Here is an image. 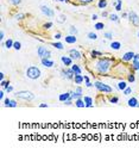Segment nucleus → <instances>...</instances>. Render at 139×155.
Returning <instances> with one entry per match:
<instances>
[{"instance_id":"nucleus-1","label":"nucleus","mask_w":139,"mask_h":155,"mask_svg":"<svg viewBox=\"0 0 139 155\" xmlns=\"http://www.w3.org/2000/svg\"><path fill=\"white\" fill-rule=\"evenodd\" d=\"M111 64H112V61L110 59H106V57H103V59H100L96 64H95V69L99 74H106L108 72V69L111 68Z\"/></svg>"},{"instance_id":"nucleus-2","label":"nucleus","mask_w":139,"mask_h":155,"mask_svg":"<svg viewBox=\"0 0 139 155\" xmlns=\"http://www.w3.org/2000/svg\"><path fill=\"white\" fill-rule=\"evenodd\" d=\"M26 76L29 78V79H31V80H37V79H39L41 78V69L38 67H36V66H30L27 69H26Z\"/></svg>"},{"instance_id":"nucleus-3","label":"nucleus","mask_w":139,"mask_h":155,"mask_svg":"<svg viewBox=\"0 0 139 155\" xmlns=\"http://www.w3.org/2000/svg\"><path fill=\"white\" fill-rule=\"evenodd\" d=\"M94 86H95V88H96L99 92H101V93H112V92H113V88L111 87V86H108V85H106V84H103V82H101V81H96V82L94 84Z\"/></svg>"},{"instance_id":"nucleus-4","label":"nucleus","mask_w":139,"mask_h":155,"mask_svg":"<svg viewBox=\"0 0 139 155\" xmlns=\"http://www.w3.org/2000/svg\"><path fill=\"white\" fill-rule=\"evenodd\" d=\"M15 97L19 99H23V100H26V101H31L34 99V94L29 91H18L15 93Z\"/></svg>"},{"instance_id":"nucleus-5","label":"nucleus","mask_w":139,"mask_h":155,"mask_svg":"<svg viewBox=\"0 0 139 155\" xmlns=\"http://www.w3.org/2000/svg\"><path fill=\"white\" fill-rule=\"evenodd\" d=\"M41 11H42V13H43L44 16L49 17V18H54V17H55V12H54V10H53V8H50V7L46 6V5H42V6H41Z\"/></svg>"},{"instance_id":"nucleus-6","label":"nucleus","mask_w":139,"mask_h":155,"mask_svg":"<svg viewBox=\"0 0 139 155\" xmlns=\"http://www.w3.org/2000/svg\"><path fill=\"white\" fill-rule=\"evenodd\" d=\"M128 19H130V22H131L134 26H139V16H138L134 11L128 12Z\"/></svg>"},{"instance_id":"nucleus-7","label":"nucleus","mask_w":139,"mask_h":155,"mask_svg":"<svg viewBox=\"0 0 139 155\" xmlns=\"http://www.w3.org/2000/svg\"><path fill=\"white\" fill-rule=\"evenodd\" d=\"M62 75L65 76L68 80H74V76H75V73L73 72L72 68H67V69H62L61 71Z\"/></svg>"},{"instance_id":"nucleus-8","label":"nucleus","mask_w":139,"mask_h":155,"mask_svg":"<svg viewBox=\"0 0 139 155\" xmlns=\"http://www.w3.org/2000/svg\"><path fill=\"white\" fill-rule=\"evenodd\" d=\"M69 55H70V57L73 60H80L81 59V53L79 50H75V49H72V50H69Z\"/></svg>"},{"instance_id":"nucleus-9","label":"nucleus","mask_w":139,"mask_h":155,"mask_svg":"<svg viewBox=\"0 0 139 155\" xmlns=\"http://www.w3.org/2000/svg\"><path fill=\"white\" fill-rule=\"evenodd\" d=\"M134 53H133V51H127V53H125L124 55H123V57H121V59H123V61H125V62H128V61H132L133 59H134Z\"/></svg>"},{"instance_id":"nucleus-10","label":"nucleus","mask_w":139,"mask_h":155,"mask_svg":"<svg viewBox=\"0 0 139 155\" xmlns=\"http://www.w3.org/2000/svg\"><path fill=\"white\" fill-rule=\"evenodd\" d=\"M77 98H82V88L80 87H76V90L74 92H72V99H77Z\"/></svg>"},{"instance_id":"nucleus-11","label":"nucleus","mask_w":139,"mask_h":155,"mask_svg":"<svg viewBox=\"0 0 139 155\" xmlns=\"http://www.w3.org/2000/svg\"><path fill=\"white\" fill-rule=\"evenodd\" d=\"M42 60V64L46 68H51V67H54L55 62L53 60H50V59H41Z\"/></svg>"},{"instance_id":"nucleus-12","label":"nucleus","mask_w":139,"mask_h":155,"mask_svg":"<svg viewBox=\"0 0 139 155\" xmlns=\"http://www.w3.org/2000/svg\"><path fill=\"white\" fill-rule=\"evenodd\" d=\"M61 61L63 62L64 66H72L73 64V59L70 56H61Z\"/></svg>"},{"instance_id":"nucleus-13","label":"nucleus","mask_w":139,"mask_h":155,"mask_svg":"<svg viewBox=\"0 0 139 155\" xmlns=\"http://www.w3.org/2000/svg\"><path fill=\"white\" fill-rule=\"evenodd\" d=\"M127 105H128L130 108H138V105H139V103H138V100H137V98H134V97H132V98H130V99H128V101H127Z\"/></svg>"},{"instance_id":"nucleus-14","label":"nucleus","mask_w":139,"mask_h":155,"mask_svg":"<svg viewBox=\"0 0 139 155\" xmlns=\"http://www.w3.org/2000/svg\"><path fill=\"white\" fill-rule=\"evenodd\" d=\"M72 97V92H67V93H62V94H60L58 96V100L60 101H62V103H64L65 100H68L69 98Z\"/></svg>"},{"instance_id":"nucleus-15","label":"nucleus","mask_w":139,"mask_h":155,"mask_svg":"<svg viewBox=\"0 0 139 155\" xmlns=\"http://www.w3.org/2000/svg\"><path fill=\"white\" fill-rule=\"evenodd\" d=\"M76 41H77V38L75 37V35H72V33L65 37V43H69V44H74V43H76Z\"/></svg>"},{"instance_id":"nucleus-16","label":"nucleus","mask_w":139,"mask_h":155,"mask_svg":"<svg viewBox=\"0 0 139 155\" xmlns=\"http://www.w3.org/2000/svg\"><path fill=\"white\" fill-rule=\"evenodd\" d=\"M83 100L86 103V108H93V99L91 97L86 96V97H83Z\"/></svg>"},{"instance_id":"nucleus-17","label":"nucleus","mask_w":139,"mask_h":155,"mask_svg":"<svg viewBox=\"0 0 139 155\" xmlns=\"http://www.w3.org/2000/svg\"><path fill=\"white\" fill-rule=\"evenodd\" d=\"M74 81H75L76 85H81V84L84 81V76L81 75V74H75V76H74Z\"/></svg>"},{"instance_id":"nucleus-18","label":"nucleus","mask_w":139,"mask_h":155,"mask_svg":"<svg viewBox=\"0 0 139 155\" xmlns=\"http://www.w3.org/2000/svg\"><path fill=\"white\" fill-rule=\"evenodd\" d=\"M75 106H77V108H84V106H86V103H84L83 98H77V99H75Z\"/></svg>"},{"instance_id":"nucleus-19","label":"nucleus","mask_w":139,"mask_h":155,"mask_svg":"<svg viewBox=\"0 0 139 155\" xmlns=\"http://www.w3.org/2000/svg\"><path fill=\"white\" fill-rule=\"evenodd\" d=\"M46 50H48V49H46L45 47H39V48L37 49V54H38V56H39L41 59L44 57V54L46 53Z\"/></svg>"},{"instance_id":"nucleus-20","label":"nucleus","mask_w":139,"mask_h":155,"mask_svg":"<svg viewBox=\"0 0 139 155\" xmlns=\"http://www.w3.org/2000/svg\"><path fill=\"white\" fill-rule=\"evenodd\" d=\"M126 87H127V82L126 81H120L118 84V90H120V91H124Z\"/></svg>"},{"instance_id":"nucleus-21","label":"nucleus","mask_w":139,"mask_h":155,"mask_svg":"<svg viewBox=\"0 0 139 155\" xmlns=\"http://www.w3.org/2000/svg\"><path fill=\"white\" fill-rule=\"evenodd\" d=\"M110 47H111L113 50H119V49L121 48V43H120V42H112Z\"/></svg>"},{"instance_id":"nucleus-22","label":"nucleus","mask_w":139,"mask_h":155,"mask_svg":"<svg viewBox=\"0 0 139 155\" xmlns=\"http://www.w3.org/2000/svg\"><path fill=\"white\" fill-rule=\"evenodd\" d=\"M72 69L75 74H81V68L79 64H72Z\"/></svg>"},{"instance_id":"nucleus-23","label":"nucleus","mask_w":139,"mask_h":155,"mask_svg":"<svg viewBox=\"0 0 139 155\" xmlns=\"http://www.w3.org/2000/svg\"><path fill=\"white\" fill-rule=\"evenodd\" d=\"M98 6H99V8H105L107 6V0H100L98 3Z\"/></svg>"},{"instance_id":"nucleus-24","label":"nucleus","mask_w":139,"mask_h":155,"mask_svg":"<svg viewBox=\"0 0 139 155\" xmlns=\"http://www.w3.org/2000/svg\"><path fill=\"white\" fill-rule=\"evenodd\" d=\"M87 37H88L89 40H92V41L98 40V35H96V33H94V32H88V35H87Z\"/></svg>"},{"instance_id":"nucleus-25","label":"nucleus","mask_w":139,"mask_h":155,"mask_svg":"<svg viewBox=\"0 0 139 155\" xmlns=\"http://www.w3.org/2000/svg\"><path fill=\"white\" fill-rule=\"evenodd\" d=\"M51 45H53V47H55L56 49H58V50H63V44L61 43V42H56V43H53V44H51Z\"/></svg>"},{"instance_id":"nucleus-26","label":"nucleus","mask_w":139,"mask_h":155,"mask_svg":"<svg viewBox=\"0 0 139 155\" xmlns=\"http://www.w3.org/2000/svg\"><path fill=\"white\" fill-rule=\"evenodd\" d=\"M110 19H111L112 22H115V23H119V22H120V21H119V17H118L117 14H113V13L110 14Z\"/></svg>"},{"instance_id":"nucleus-27","label":"nucleus","mask_w":139,"mask_h":155,"mask_svg":"<svg viewBox=\"0 0 139 155\" xmlns=\"http://www.w3.org/2000/svg\"><path fill=\"white\" fill-rule=\"evenodd\" d=\"M132 67H133L134 71H139V61L132 60Z\"/></svg>"},{"instance_id":"nucleus-28","label":"nucleus","mask_w":139,"mask_h":155,"mask_svg":"<svg viewBox=\"0 0 139 155\" xmlns=\"http://www.w3.org/2000/svg\"><path fill=\"white\" fill-rule=\"evenodd\" d=\"M13 41L12 40H7L6 42H5V47L7 48V49H11V48H13Z\"/></svg>"},{"instance_id":"nucleus-29","label":"nucleus","mask_w":139,"mask_h":155,"mask_svg":"<svg viewBox=\"0 0 139 155\" xmlns=\"http://www.w3.org/2000/svg\"><path fill=\"white\" fill-rule=\"evenodd\" d=\"M11 103H12V100L8 99V98H6V99L4 100V106H5V108H11Z\"/></svg>"},{"instance_id":"nucleus-30","label":"nucleus","mask_w":139,"mask_h":155,"mask_svg":"<svg viewBox=\"0 0 139 155\" xmlns=\"http://www.w3.org/2000/svg\"><path fill=\"white\" fill-rule=\"evenodd\" d=\"M13 48H14L15 50H20V49H22V43H20V42H14V43H13Z\"/></svg>"},{"instance_id":"nucleus-31","label":"nucleus","mask_w":139,"mask_h":155,"mask_svg":"<svg viewBox=\"0 0 139 155\" xmlns=\"http://www.w3.org/2000/svg\"><path fill=\"white\" fill-rule=\"evenodd\" d=\"M103 37L107 38V40H112L113 38V33L112 32H105V33H103Z\"/></svg>"},{"instance_id":"nucleus-32","label":"nucleus","mask_w":139,"mask_h":155,"mask_svg":"<svg viewBox=\"0 0 139 155\" xmlns=\"http://www.w3.org/2000/svg\"><path fill=\"white\" fill-rule=\"evenodd\" d=\"M94 28H95L96 30H102L103 28H105V25H103V23H96V24L94 25Z\"/></svg>"},{"instance_id":"nucleus-33","label":"nucleus","mask_w":139,"mask_h":155,"mask_svg":"<svg viewBox=\"0 0 139 155\" xmlns=\"http://www.w3.org/2000/svg\"><path fill=\"white\" fill-rule=\"evenodd\" d=\"M92 56H93V57H96V56H102V53H101V51L93 50V51H92Z\"/></svg>"},{"instance_id":"nucleus-34","label":"nucleus","mask_w":139,"mask_h":155,"mask_svg":"<svg viewBox=\"0 0 139 155\" xmlns=\"http://www.w3.org/2000/svg\"><path fill=\"white\" fill-rule=\"evenodd\" d=\"M69 31H70V33H72V35H76V33H77V29L75 28V26H70V28H69Z\"/></svg>"},{"instance_id":"nucleus-35","label":"nucleus","mask_w":139,"mask_h":155,"mask_svg":"<svg viewBox=\"0 0 139 155\" xmlns=\"http://www.w3.org/2000/svg\"><path fill=\"white\" fill-rule=\"evenodd\" d=\"M0 84H1V87H4V88H7L8 86H10V82L5 81V80H1V82H0Z\"/></svg>"},{"instance_id":"nucleus-36","label":"nucleus","mask_w":139,"mask_h":155,"mask_svg":"<svg viewBox=\"0 0 139 155\" xmlns=\"http://www.w3.org/2000/svg\"><path fill=\"white\" fill-rule=\"evenodd\" d=\"M79 1H80V4H82V5H87V4L93 3L94 0H79Z\"/></svg>"},{"instance_id":"nucleus-37","label":"nucleus","mask_w":139,"mask_h":155,"mask_svg":"<svg viewBox=\"0 0 139 155\" xmlns=\"http://www.w3.org/2000/svg\"><path fill=\"white\" fill-rule=\"evenodd\" d=\"M123 92H124V94H125V96H130V94L132 93V88H130V87H126V88H125Z\"/></svg>"},{"instance_id":"nucleus-38","label":"nucleus","mask_w":139,"mask_h":155,"mask_svg":"<svg viewBox=\"0 0 139 155\" xmlns=\"http://www.w3.org/2000/svg\"><path fill=\"white\" fill-rule=\"evenodd\" d=\"M64 105H67V106H70V105H73V99H72V97L69 98L68 100H65V101H64Z\"/></svg>"},{"instance_id":"nucleus-39","label":"nucleus","mask_w":139,"mask_h":155,"mask_svg":"<svg viewBox=\"0 0 139 155\" xmlns=\"http://www.w3.org/2000/svg\"><path fill=\"white\" fill-rule=\"evenodd\" d=\"M135 81V76H134V74L132 73V74H128V82H134Z\"/></svg>"},{"instance_id":"nucleus-40","label":"nucleus","mask_w":139,"mask_h":155,"mask_svg":"<svg viewBox=\"0 0 139 155\" xmlns=\"http://www.w3.org/2000/svg\"><path fill=\"white\" fill-rule=\"evenodd\" d=\"M10 1H11V4H12V5L18 6V5L22 3V0H10Z\"/></svg>"},{"instance_id":"nucleus-41","label":"nucleus","mask_w":139,"mask_h":155,"mask_svg":"<svg viewBox=\"0 0 139 155\" xmlns=\"http://www.w3.org/2000/svg\"><path fill=\"white\" fill-rule=\"evenodd\" d=\"M110 101L112 103V104H117V103L119 101V99H118V97H112V98L110 99Z\"/></svg>"},{"instance_id":"nucleus-42","label":"nucleus","mask_w":139,"mask_h":155,"mask_svg":"<svg viewBox=\"0 0 139 155\" xmlns=\"http://www.w3.org/2000/svg\"><path fill=\"white\" fill-rule=\"evenodd\" d=\"M54 24L51 23V22H48V23H45L44 24V29H51V26H53Z\"/></svg>"},{"instance_id":"nucleus-43","label":"nucleus","mask_w":139,"mask_h":155,"mask_svg":"<svg viewBox=\"0 0 139 155\" xmlns=\"http://www.w3.org/2000/svg\"><path fill=\"white\" fill-rule=\"evenodd\" d=\"M50 56H51V51L50 50H46V53L44 54V57L43 59H50Z\"/></svg>"},{"instance_id":"nucleus-44","label":"nucleus","mask_w":139,"mask_h":155,"mask_svg":"<svg viewBox=\"0 0 139 155\" xmlns=\"http://www.w3.org/2000/svg\"><path fill=\"white\" fill-rule=\"evenodd\" d=\"M24 17H25L24 13H19V14H17V16H15V19H23Z\"/></svg>"},{"instance_id":"nucleus-45","label":"nucleus","mask_w":139,"mask_h":155,"mask_svg":"<svg viewBox=\"0 0 139 155\" xmlns=\"http://www.w3.org/2000/svg\"><path fill=\"white\" fill-rule=\"evenodd\" d=\"M60 18H61V19H58V22H60V23H63V22H65V16H63V14H62V16L60 17Z\"/></svg>"},{"instance_id":"nucleus-46","label":"nucleus","mask_w":139,"mask_h":155,"mask_svg":"<svg viewBox=\"0 0 139 155\" xmlns=\"http://www.w3.org/2000/svg\"><path fill=\"white\" fill-rule=\"evenodd\" d=\"M5 91H6L7 93H10V92H12V91H13V87H12V86H8L7 88H5Z\"/></svg>"},{"instance_id":"nucleus-47","label":"nucleus","mask_w":139,"mask_h":155,"mask_svg":"<svg viewBox=\"0 0 139 155\" xmlns=\"http://www.w3.org/2000/svg\"><path fill=\"white\" fill-rule=\"evenodd\" d=\"M11 108H17V101H15V100H12V103H11Z\"/></svg>"},{"instance_id":"nucleus-48","label":"nucleus","mask_w":139,"mask_h":155,"mask_svg":"<svg viewBox=\"0 0 139 155\" xmlns=\"http://www.w3.org/2000/svg\"><path fill=\"white\" fill-rule=\"evenodd\" d=\"M61 37H62V36H61L60 32H58V33H55V38H56V40H61Z\"/></svg>"},{"instance_id":"nucleus-49","label":"nucleus","mask_w":139,"mask_h":155,"mask_svg":"<svg viewBox=\"0 0 139 155\" xmlns=\"http://www.w3.org/2000/svg\"><path fill=\"white\" fill-rule=\"evenodd\" d=\"M5 97V92L4 91H0V99H4Z\"/></svg>"},{"instance_id":"nucleus-50","label":"nucleus","mask_w":139,"mask_h":155,"mask_svg":"<svg viewBox=\"0 0 139 155\" xmlns=\"http://www.w3.org/2000/svg\"><path fill=\"white\" fill-rule=\"evenodd\" d=\"M5 38V33L1 31V32H0V40H4Z\"/></svg>"},{"instance_id":"nucleus-51","label":"nucleus","mask_w":139,"mask_h":155,"mask_svg":"<svg viewBox=\"0 0 139 155\" xmlns=\"http://www.w3.org/2000/svg\"><path fill=\"white\" fill-rule=\"evenodd\" d=\"M102 17H110V14H108V12H106V11H103V12H102Z\"/></svg>"},{"instance_id":"nucleus-52","label":"nucleus","mask_w":139,"mask_h":155,"mask_svg":"<svg viewBox=\"0 0 139 155\" xmlns=\"http://www.w3.org/2000/svg\"><path fill=\"white\" fill-rule=\"evenodd\" d=\"M86 86H87V87H92V86H93V84L88 81V82H86Z\"/></svg>"},{"instance_id":"nucleus-53","label":"nucleus","mask_w":139,"mask_h":155,"mask_svg":"<svg viewBox=\"0 0 139 155\" xmlns=\"http://www.w3.org/2000/svg\"><path fill=\"white\" fill-rule=\"evenodd\" d=\"M39 108H48V104H45V103H42V104L39 105Z\"/></svg>"},{"instance_id":"nucleus-54","label":"nucleus","mask_w":139,"mask_h":155,"mask_svg":"<svg viewBox=\"0 0 139 155\" xmlns=\"http://www.w3.org/2000/svg\"><path fill=\"white\" fill-rule=\"evenodd\" d=\"M92 19H93V21H96V19H98V14H93V16H92Z\"/></svg>"},{"instance_id":"nucleus-55","label":"nucleus","mask_w":139,"mask_h":155,"mask_svg":"<svg viewBox=\"0 0 139 155\" xmlns=\"http://www.w3.org/2000/svg\"><path fill=\"white\" fill-rule=\"evenodd\" d=\"M133 60H135V61H139V54H135L134 55V59Z\"/></svg>"},{"instance_id":"nucleus-56","label":"nucleus","mask_w":139,"mask_h":155,"mask_svg":"<svg viewBox=\"0 0 139 155\" xmlns=\"http://www.w3.org/2000/svg\"><path fill=\"white\" fill-rule=\"evenodd\" d=\"M4 76H5V74L1 72V73H0V80H4Z\"/></svg>"},{"instance_id":"nucleus-57","label":"nucleus","mask_w":139,"mask_h":155,"mask_svg":"<svg viewBox=\"0 0 139 155\" xmlns=\"http://www.w3.org/2000/svg\"><path fill=\"white\" fill-rule=\"evenodd\" d=\"M128 17V13H123V17H121V18H127Z\"/></svg>"},{"instance_id":"nucleus-58","label":"nucleus","mask_w":139,"mask_h":155,"mask_svg":"<svg viewBox=\"0 0 139 155\" xmlns=\"http://www.w3.org/2000/svg\"><path fill=\"white\" fill-rule=\"evenodd\" d=\"M89 81V78L88 76H84V82H88Z\"/></svg>"},{"instance_id":"nucleus-59","label":"nucleus","mask_w":139,"mask_h":155,"mask_svg":"<svg viewBox=\"0 0 139 155\" xmlns=\"http://www.w3.org/2000/svg\"><path fill=\"white\" fill-rule=\"evenodd\" d=\"M56 1H67V0H56Z\"/></svg>"},{"instance_id":"nucleus-60","label":"nucleus","mask_w":139,"mask_h":155,"mask_svg":"<svg viewBox=\"0 0 139 155\" xmlns=\"http://www.w3.org/2000/svg\"><path fill=\"white\" fill-rule=\"evenodd\" d=\"M137 36H138V37H139V31H138V33H137Z\"/></svg>"},{"instance_id":"nucleus-61","label":"nucleus","mask_w":139,"mask_h":155,"mask_svg":"<svg viewBox=\"0 0 139 155\" xmlns=\"http://www.w3.org/2000/svg\"><path fill=\"white\" fill-rule=\"evenodd\" d=\"M138 106H139V105H138Z\"/></svg>"}]
</instances>
